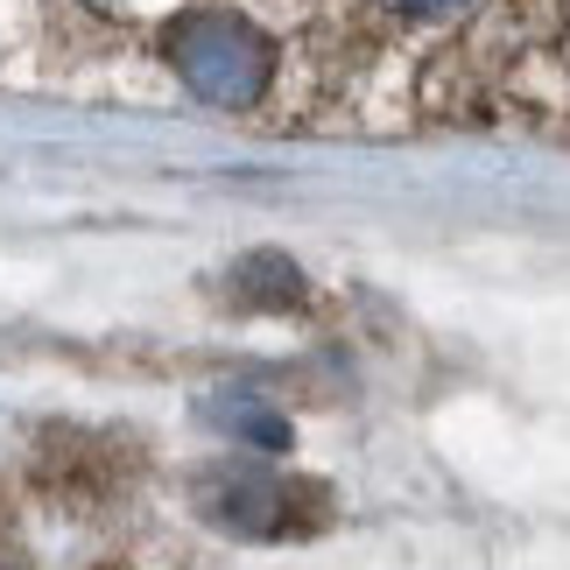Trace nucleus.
<instances>
[{"label": "nucleus", "mask_w": 570, "mask_h": 570, "mask_svg": "<svg viewBox=\"0 0 570 570\" xmlns=\"http://www.w3.org/2000/svg\"><path fill=\"white\" fill-rule=\"evenodd\" d=\"M163 57H169V71H177L197 99L226 106V114L254 106L261 92H268V78H275V42L261 36L247 14H226V8L169 21Z\"/></svg>", "instance_id": "f257e3e1"}, {"label": "nucleus", "mask_w": 570, "mask_h": 570, "mask_svg": "<svg viewBox=\"0 0 570 570\" xmlns=\"http://www.w3.org/2000/svg\"><path fill=\"white\" fill-rule=\"evenodd\" d=\"M212 521H226L233 535L254 542H289L332 521V493L317 479H261V472H218L205 493Z\"/></svg>", "instance_id": "f03ea898"}, {"label": "nucleus", "mask_w": 570, "mask_h": 570, "mask_svg": "<svg viewBox=\"0 0 570 570\" xmlns=\"http://www.w3.org/2000/svg\"><path fill=\"white\" fill-rule=\"evenodd\" d=\"M303 296H311V289H303V275H296L289 254H247L233 268V303H239V311H296Z\"/></svg>", "instance_id": "7ed1b4c3"}, {"label": "nucleus", "mask_w": 570, "mask_h": 570, "mask_svg": "<svg viewBox=\"0 0 570 570\" xmlns=\"http://www.w3.org/2000/svg\"><path fill=\"white\" fill-rule=\"evenodd\" d=\"M218 415L233 423V436H254L261 451H282V444H289V430H282V415L254 409V402H218Z\"/></svg>", "instance_id": "20e7f679"}, {"label": "nucleus", "mask_w": 570, "mask_h": 570, "mask_svg": "<svg viewBox=\"0 0 570 570\" xmlns=\"http://www.w3.org/2000/svg\"><path fill=\"white\" fill-rule=\"evenodd\" d=\"M409 8H430V14H444V8H458V0H409Z\"/></svg>", "instance_id": "39448f33"}]
</instances>
